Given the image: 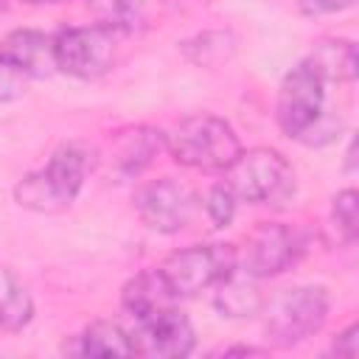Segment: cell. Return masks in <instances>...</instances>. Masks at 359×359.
Masks as SVG:
<instances>
[{"mask_svg":"<svg viewBox=\"0 0 359 359\" xmlns=\"http://www.w3.org/2000/svg\"><path fill=\"white\" fill-rule=\"evenodd\" d=\"M34 320V297L25 283L0 266V331H22Z\"/></svg>","mask_w":359,"mask_h":359,"instance_id":"cell-17","label":"cell"},{"mask_svg":"<svg viewBox=\"0 0 359 359\" xmlns=\"http://www.w3.org/2000/svg\"><path fill=\"white\" fill-rule=\"evenodd\" d=\"M194 191L177 177H157L140 182L132 194V208L137 219L160 236H174L185 230V224L194 216Z\"/></svg>","mask_w":359,"mask_h":359,"instance_id":"cell-8","label":"cell"},{"mask_svg":"<svg viewBox=\"0 0 359 359\" xmlns=\"http://www.w3.org/2000/svg\"><path fill=\"white\" fill-rule=\"evenodd\" d=\"M303 255V238L297 230L280 222H261L250 230L244 250H238V269L255 280L275 278L297 264Z\"/></svg>","mask_w":359,"mask_h":359,"instance_id":"cell-9","label":"cell"},{"mask_svg":"<svg viewBox=\"0 0 359 359\" xmlns=\"http://www.w3.org/2000/svg\"><path fill=\"white\" fill-rule=\"evenodd\" d=\"M98 154L84 143H62L50 160L14 185V202L31 213H62L84 188Z\"/></svg>","mask_w":359,"mask_h":359,"instance_id":"cell-1","label":"cell"},{"mask_svg":"<svg viewBox=\"0 0 359 359\" xmlns=\"http://www.w3.org/2000/svg\"><path fill=\"white\" fill-rule=\"evenodd\" d=\"M353 3L356 0H297V8L309 17H325V14H339Z\"/></svg>","mask_w":359,"mask_h":359,"instance_id":"cell-23","label":"cell"},{"mask_svg":"<svg viewBox=\"0 0 359 359\" xmlns=\"http://www.w3.org/2000/svg\"><path fill=\"white\" fill-rule=\"evenodd\" d=\"M135 328L129 331L132 348L140 356H154V359H180L188 356L196 348V334L191 320L177 309H160L143 320H132Z\"/></svg>","mask_w":359,"mask_h":359,"instance_id":"cell-10","label":"cell"},{"mask_svg":"<svg viewBox=\"0 0 359 359\" xmlns=\"http://www.w3.org/2000/svg\"><path fill=\"white\" fill-rule=\"evenodd\" d=\"M233 50H236V39L230 31H205L196 39L185 42L188 59L202 65V67H213V65L227 62L233 56Z\"/></svg>","mask_w":359,"mask_h":359,"instance_id":"cell-19","label":"cell"},{"mask_svg":"<svg viewBox=\"0 0 359 359\" xmlns=\"http://www.w3.org/2000/svg\"><path fill=\"white\" fill-rule=\"evenodd\" d=\"M331 309V297L323 286H292L264 300V334L275 348H294L314 337Z\"/></svg>","mask_w":359,"mask_h":359,"instance_id":"cell-5","label":"cell"},{"mask_svg":"<svg viewBox=\"0 0 359 359\" xmlns=\"http://www.w3.org/2000/svg\"><path fill=\"white\" fill-rule=\"evenodd\" d=\"M275 121L286 137L309 146H317V135H323L320 143H328L334 137V132L325 129V81L309 65V59H300L280 79Z\"/></svg>","mask_w":359,"mask_h":359,"instance_id":"cell-3","label":"cell"},{"mask_svg":"<svg viewBox=\"0 0 359 359\" xmlns=\"http://www.w3.org/2000/svg\"><path fill=\"white\" fill-rule=\"evenodd\" d=\"M165 151L185 168L219 174L236 160L241 140L224 118L213 112H194L165 132Z\"/></svg>","mask_w":359,"mask_h":359,"instance_id":"cell-2","label":"cell"},{"mask_svg":"<svg viewBox=\"0 0 359 359\" xmlns=\"http://www.w3.org/2000/svg\"><path fill=\"white\" fill-rule=\"evenodd\" d=\"M22 3H28V6H56L62 0H22Z\"/></svg>","mask_w":359,"mask_h":359,"instance_id":"cell-26","label":"cell"},{"mask_svg":"<svg viewBox=\"0 0 359 359\" xmlns=\"http://www.w3.org/2000/svg\"><path fill=\"white\" fill-rule=\"evenodd\" d=\"M356 208H359V196L353 188H345L331 199V222L345 244L356 241V219H359Z\"/></svg>","mask_w":359,"mask_h":359,"instance_id":"cell-20","label":"cell"},{"mask_svg":"<svg viewBox=\"0 0 359 359\" xmlns=\"http://www.w3.org/2000/svg\"><path fill=\"white\" fill-rule=\"evenodd\" d=\"M3 8H6V0H0V11H3Z\"/></svg>","mask_w":359,"mask_h":359,"instance_id":"cell-27","label":"cell"},{"mask_svg":"<svg viewBox=\"0 0 359 359\" xmlns=\"http://www.w3.org/2000/svg\"><path fill=\"white\" fill-rule=\"evenodd\" d=\"M118 36L95 22L67 25L53 34V67L70 79L95 81L118 62Z\"/></svg>","mask_w":359,"mask_h":359,"instance_id":"cell-7","label":"cell"},{"mask_svg":"<svg viewBox=\"0 0 359 359\" xmlns=\"http://www.w3.org/2000/svg\"><path fill=\"white\" fill-rule=\"evenodd\" d=\"M87 11L95 25L109 28L115 34H132L143 22L140 0H87Z\"/></svg>","mask_w":359,"mask_h":359,"instance_id":"cell-18","label":"cell"},{"mask_svg":"<svg viewBox=\"0 0 359 359\" xmlns=\"http://www.w3.org/2000/svg\"><path fill=\"white\" fill-rule=\"evenodd\" d=\"M174 303H177V297L171 294V289L163 280L157 266L140 269L121 289V306L132 320H143V317H149V314H154L160 309H168Z\"/></svg>","mask_w":359,"mask_h":359,"instance_id":"cell-13","label":"cell"},{"mask_svg":"<svg viewBox=\"0 0 359 359\" xmlns=\"http://www.w3.org/2000/svg\"><path fill=\"white\" fill-rule=\"evenodd\" d=\"M65 351L76 356H98V359H112V356H135L132 337L123 325L109 323V320H95L90 323L81 334L73 337Z\"/></svg>","mask_w":359,"mask_h":359,"instance_id":"cell-16","label":"cell"},{"mask_svg":"<svg viewBox=\"0 0 359 359\" xmlns=\"http://www.w3.org/2000/svg\"><path fill=\"white\" fill-rule=\"evenodd\" d=\"M236 205H238V199L224 182L210 185L205 194V216L210 219L213 227H227L236 216Z\"/></svg>","mask_w":359,"mask_h":359,"instance_id":"cell-21","label":"cell"},{"mask_svg":"<svg viewBox=\"0 0 359 359\" xmlns=\"http://www.w3.org/2000/svg\"><path fill=\"white\" fill-rule=\"evenodd\" d=\"M165 151V132L149 123H129L109 135V165L118 180H137Z\"/></svg>","mask_w":359,"mask_h":359,"instance_id":"cell-11","label":"cell"},{"mask_svg":"<svg viewBox=\"0 0 359 359\" xmlns=\"http://www.w3.org/2000/svg\"><path fill=\"white\" fill-rule=\"evenodd\" d=\"M238 266V247L210 241V244H191L174 250L157 266L163 280L168 283L177 300L196 297L205 289H213L222 278H227Z\"/></svg>","mask_w":359,"mask_h":359,"instance_id":"cell-6","label":"cell"},{"mask_svg":"<svg viewBox=\"0 0 359 359\" xmlns=\"http://www.w3.org/2000/svg\"><path fill=\"white\" fill-rule=\"evenodd\" d=\"M309 65L320 73V79L328 84H348L356 79L359 73V56H356V45L351 39L342 36H323L314 42L311 53L306 56Z\"/></svg>","mask_w":359,"mask_h":359,"instance_id":"cell-15","label":"cell"},{"mask_svg":"<svg viewBox=\"0 0 359 359\" xmlns=\"http://www.w3.org/2000/svg\"><path fill=\"white\" fill-rule=\"evenodd\" d=\"M222 174L224 185L236 194V199L252 205L280 208L294 196L297 188L292 163L269 146L241 149Z\"/></svg>","mask_w":359,"mask_h":359,"instance_id":"cell-4","label":"cell"},{"mask_svg":"<svg viewBox=\"0 0 359 359\" xmlns=\"http://www.w3.org/2000/svg\"><path fill=\"white\" fill-rule=\"evenodd\" d=\"M331 353L345 356V359H353V356L359 353V325H356V323H351L345 331L337 334V339H334V345H331Z\"/></svg>","mask_w":359,"mask_h":359,"instance_id":"cell-24","label":"cell"},{"mask_svg":"<svg viewBox=\"0 0 359 359\" xmlns=\"http://www.w3.org/2000/svg\"><path fill=\"white\" fill-rule=\"evenodd\" d=\"M31 79L8 59L0 53V104H8V101H17L22 93H25V84Z\"/></svg>","mask_w":359,"mask_h":359,"instance_id":"cell-22","label":"cell"},{"mask_svg":"<svg viewBox=\"0 0 359 359\" xmlns=\"http://www.w3.org/2000/svg\"><path fill=\"white\" fill-rule=\"evenodd\" d=\"M264 300L266 297L261 294L258 280L241 272L238 266L213 286V306L222 311V317H230V320H247L261 314Z\"/></svg>","mask_w":359,"mask_h":359,"instance_id":"cell-14","label":"cell"},{"mask_svg":"<svg viewBox=\"0 0 359 359\" xmlns=\"http://www.w3.org/2000/svg\"><path fill=\"white\" fill-rule=\"evenodd\" d=\"M0 53L8 56L28 79L50 76L53 67V34L36 28H17L0 39Z\"/></svg>","mask_w":359,"mask_h":359,"instance_id":"cell-12","label":"cell"},{"mask_svg":"<svg viewBox=\"0 0 359 359\" xmlns=\"http://www.w3.org/2000/svg\"><path fill=\"white\" fill-rule=\"evenodd\" d=\"M222 356H233V353H264V348H250V345H236V348H222Z\"/></svg>","mask_w":359,"mask_h":359,"instance_id":"cell-25","label":"cell"}]
</instances>
